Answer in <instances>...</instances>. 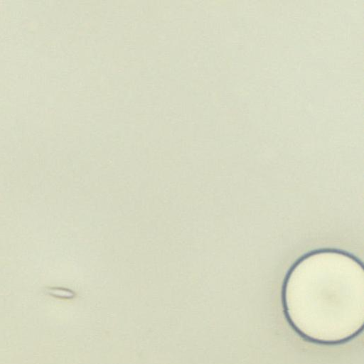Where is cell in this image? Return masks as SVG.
I'll return each mask as SVG.
<instances>
[{"instance_id":"7a4b0ae2","label":"cell","mask_w":364,"mask_h":364,"mask_svg":"<svg viewBox=\"0 0 364 364\" xmlns=\"http://www.w3.org/2000/svg\"><path fill=\"white\" fill-rule=\"evenodd\" d=\"M49 293L59 296H65L69 297L72 296L73 293L70 291L63 289H50L48 290Z\"/></svg>"},{"instance_id":"6da1fadb","label":"cell","mask_w":364,"mask_h":364,"mask_svg":"<svg viewBox=\"0 0 364 364\" xmlns=\"http://www.w3.org/2000/svg\"><path fill=\"white\" fill-rule=\"evenodd\" d=\"M287 315L305 336L338 342L355 335L364 318V274L352 257L336 251L305 256L284 286Z\"/></svg>"}]
</instances>
